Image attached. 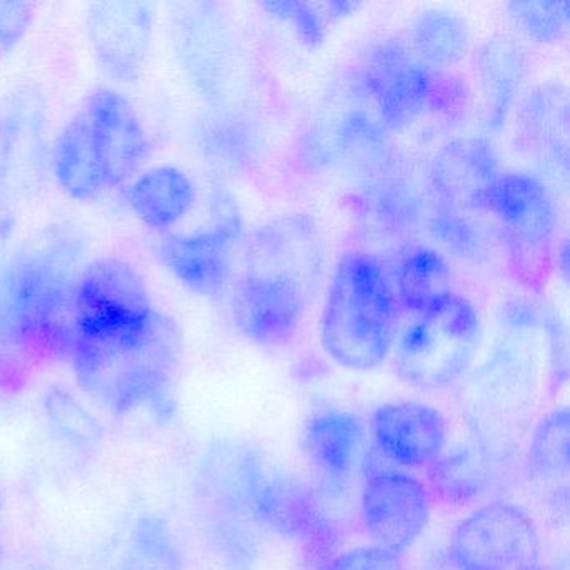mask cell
Instances as JSON below:
<instances>
[{"instance_id": "obj_26", "label": "cell", "mask_w": 570, "mask_h": 570, "mask_svg": "<svg viewBox=\"0 0 570 570\" xmlns=\"http://www.w3.org/2000/svg\"><path fill=\"white\" fill-rule=\"evenodd\" d=\"M132 549L146 566L156 570H183L181 552L165 520L156 515L141 517L132 530Z\"/></svg>"}, {"instance_id": "obj_6", "label": "cell", "mask_w": 570, "mask_h": 570, "mask_svg": "<svg viewBox=\"0 0 570 570\" xmlns=\"http://www.w3.org/2000/svg\"><path fill=\"white\" fill-rule=\"evenodd\" d=\"M482 335V320L473 303L459 293H446L409 313L396 333V375L413 389H445L472 365Z\"/></svg>"}, {"instance_id": "obj_18", "label": "cell", "mask_w": 570, "mask_h": 570, "mask_svg": "<svg viewBox=\"0 0 570 570\" xmlns=\"http://www.w3.org/2000/svg\"><path fill=\"white\" fill-rule=\"evenodd\" d=\"M128 202L146 226L165 232L188 215L196 202V188L181 169L158 166L132 183Z\"/></svg>"}, {"instance_id": "obj_29", "label": "cell", "mask_w": 570, "mask_h": 570, "mask_svg": "<svg viewBox=\"0 0 570 570\" xmlns=\"http://www.w3.org/2000/svg\"><path fill=\"white\" fill-rule=\"evenodd\" d=\"M325 570H405L402 557L385 547L358 546L330 557Z\"/></svg>"}, {"instance_id": "obj_24", "label": "cell", "mask_w": 570, "mask_h": 570, "mask_svg": "<svg viewBox=\"0 0 570 570\" xmlns=\"http://www.w3.org/2000/svg\"><path fill=\"white\" fill-rule=\"evenodd\" d=\"M479 69L492 118L502 119L519 91L523 72L522 52L512 42H492L483 49Z\"/></svg>"}, {"instance_id": "obj_5", "label": "cell", "mask_w": 570, "mask_h": 570, "mask_svg": "<svg viewBox=\"0 0 570 570\" xmlns=\"http://www.w3.org/2000/svg\"><path fill=\"white\" fill-rule=\"evenodd\" d=\"M75 279L56 255H31L0 269V346L71 355Z\"/></svg>"}, {"instance_id": "obj_21", "label": "cell", "mask_w": 570, "mask_h": 570, "mask_svg": "<svg viewBox=\"0 0 570 570\" xmlns=\"http://www.w3.org/2000/svg\"><path fill=\"white\" fill-rule=\"evenodd\" d=\"M399 295L406 312L412 313L452 289V275L445 258L435 249L413 248L396 273Z\"/></svg>"}, {"instance_id": "obj_8", "label": "cell", "mask_w": 570, "mask_h": 570, "mask_svg": "<svg viewBox=\"0 0 570 570\" xmlns=\"http://www.w3.org/2000/svg\"><path fill=\"white\" fill-rule=\"evenodd\" d=\"M449 557L455 570H543L535 522L503 500L483 503L456 523Z\"/></svg>"}, {"instance_id": "obj_17", "label": "cell", "mask_w": 570, "mask_h": 570, "mask_svg": "<svg viewBox=\"0 0 570 570\" xmlns=\"http://www.w3.org/2000/svg\"><path fill=\"white\" fill-rule=\"evenodd\" d=\"M495 159L482 142L449 146L433 168L435 189L450 205L483 209L487 189L497 178Z\"/></svg>"}, {"instance_id": "obj_30", "label": "cell", "mask_w": 570, "mask_h": 570, "mask_svg": "<svg viewBox=\"0 0 570 570\" xmlns=\"http://www.w3.org/2000/svg\"><path fill=\"white\" fill-rule=\"evenodd\" d=\"M35 19V6L29 2L0 0V58L14 51L28 35Z\"/></svg>"}, {"instance_id": "obj_27", "label": "cell", "mask_w": 570, "mask_h": 570, "mask_svg": "<svg viewBox=\"0 0 570 570\" xmlns=\"http://www.w3.org/2000/svg\"><path fill=\"white\" fill-rule=\"evenodd\" d=\"M569 2H527L510 6V16L527 38L559 42L569 26Z\"/></svg>"}, {"instance_id": "obj_2", "label": "cell", "mask_w": 570, "mask_h": 570, "mask_svg": "<svg viewBox=\"0 0 570 570\" xmlns=\"http://www.w3.org/2000/svg\"><path fill=\"white\" fill-rule=\"evenodd\" d=\"M181 353V330L158 312L136 335L76 340L69 358L79 386L111 412L128 415L148 409L163 422L176 413L173 376Z\"/></svg>"}, {"instance_id": "obj_20", "label": "cell", "mask_w": 570, "mask_h": 570, "mask_svg": "<svg viewBox=\"0 0 570 570\" xmlns=\"http://www.w3.org/2000/svg\"><path fill=\"white\" fill-rule=\"evenodd\" d=\"M492 479L489 456L475 445L459 446L442 453L429 465V482L433 493L450 505H462L479 499Z\"/></svg>"}, {"instance_id": "obj_10", "label": "cell", "mask_w": 570, "mask_h": 570, "mask_svg": "<svg viewBox=\"0 0 570 570\" xmlns=\"http://www.w3.org/2000/svg\"><path fill=\"white\" fill-rule=\"evenodd\" d=\"M155 14L146 2L109 0L89 8L88 32L92 51L109 78L135 82L151 48Z\"/></svg>"}, {"instance_id": "obj_1", "label": "cell", "mask_w": 570, "mask_h": 570, "mask_svg": "<svg viewBox=\"0 0 570 570\" xmlns=\"http://www.w3.org/2000/svg\"><path fill=\"white\" fill-rule=\"evenodd\" d=\"M320 269L318 243L303 219L263 226L233 278L232 318L249 342L283 346L302 325Z\"/></svg>"}, {"instance_id": "obj_15", "label": "cell", "mask_w": 570, "mask_h": 570, "mask_svg": "<svg viewBox=\"0 0 570 570\" xmlns=\"http://www.w3.org/2000/svg\"><path fill=\"white\" fill-rule=\"evenodd\" d=\"M370 89L383 125L399 129L425 111L433 98V78L429 68L402 51L383 52L370 72Z\"/></svg>"}, {"instance_id": "obj_28", "label": "cell", "mask_w": 570, "mask_h": 570, "mask_svg": "<svg viewBox=\"0 0 570 570\" xmlns=\"http://www.w3.org/2000/svg\"><path fill=\"white\" fill-rule=\"evenodd\" d=\"M435 238L446 246L449 252L466 258H479L483 255L485 239L482 236L480 226L473 225L469 219L455 213H439L433 216L432 226Z\"/></svg>"}, {"instance_id": "obj_31", "label": "cell", "mask_w": 570, "mask_h": 570, "mask_svg": "<svg viewBox=\"0 0 570 570\" xmlns=\"http://www.w3.org/2000/svg\"><path fill=\"white\" fill-rule=\"evenodd\" d=\"M265 8L275 12L278 18L292 21L299 38L308 45H320L325 38L322 16L312 6L302 4V2H282V4H268Z\"/></svg>"}, {"instance_id": "obj_16", "label": "cell", "mask_w": 570, "mask_h": 570, "mask_svg": "<svg viewBox=\"0 0 570 570\" xmlns=\"http://www.w3.org/2000/svg\"><path fill=\"white\" fill-rule=\"evenodd\" d=\"M365 439L360 416L346 410L328 409L315 413L303 430L306 455L322 475L346 479L358 462Z\"/></svg>"}, {"instance_id": "obj_7", "label": "cell", "mask_w": 570, "mask_h": 570, "mask_svg": "<svg viewBox=\"0 0 570 570\" xmlns=\"http://www.w3.org/2000/svg\"><path fill=\"white\" fill-rule=\"evenodd\" d=\"M75 306L76 340L126 338L142 332L158 313L145 278L116 256L82 269L75 279Z\"/></svg>"}, {"instance_id": "obj_12", "label": "cell", "mask_w": 570, "mask_h": 570, "mask_svg": "<svg viewBox=\"0 0 570 570\" xmlns=\"http://www.w3.org/2000/svg\"><path fill=\"white\" fill-rule=\"evenodd\" d=\"M517 255H543L556 228V212L546 186L525 173L497 175L483 198Z\"/></svg>"}, {"instance_id": "obj_33", "label": "cell", "mask_w": 570, "mask_h": 570, "mask_svg": "<svg viewBox=\"0 0 570 570\" xmlns=\"http://www.w3.org/2000/svg\"><path fill=\"white\" fill-rule=\"evenodd\" d=\"M557 258L562 259V262L557 263V266H559V268L562 269L563 279H566L567 278V243H563L562 248L559 249V255H557Z\"/></svg>"}, {"instance_id": "obj_23", "label": "cell", "mask_w": 570, "mask_h": 570, "mask_svg": "<svg viewBox=\"0 0 570 570\" xmlns=\"http://www.w3.org/2000/svg\"><path fill=\"white\" fill-rule=\"evenodd\" d=\"M570 412L559 406L547 413L535 426L529 446L532 475L542 482L567 479L570 463Z\"/></svg>"}, {"instance_id": "obj_32", "label": "cell", "mask_w": 570, "mask_h": 570, "mask_svg": "<svg viewBox=\"0 0 570 570\" xmlns=\"http://www.w3.org/2000/svg\"><path fill=\"white\" fill-rule=\"evenodd\" d=\"M2 348V346H0ZM16 382V370L12 368L9 360L6 358L4 353L0 350V390L8 389Z\"/></svg>"}, {"instance_id": "obj_4", "label": "cell", "mask_w": 570, "mask_h": 570, "mask_svg": "<svg viewBox=\"0 0 570 570\" xmlns=\"http://www.w3.org/2000/svg\"><path fill=\"white\" fill-rule=\"evenodd\" d=\"M206 470L235 497L253 523L299 543L315 559H328L336 529L293 476L248 446L225 445Z\"/></svg>"}, {"instance_id": "obj_19", "label": "cell", "mask_w": 570, "mask_h": 570, "mask_svg": "<svg viewBox=\"0 0 570 570\" xmlns=\"http://www.w3.org/2000/svg\"><path fill=\"white\" fill-rule=\"evenodd\" d=\"M55 173L62 191L78 202H89L106 188L98 149L85 111L68 122L56 142Z\"/></svg>"}, {"instance_id": "obj_14", "label": "cell", "mask_w": 570, "mask_h": 570, "mask_svg": "<svg viewBox=\"0 0 570 570\" xmlns=\"http://www.w3.org/2000/svg\"><path fill=\"white\" fill-rule=\"evenodd\" d=\"M106 188L128 181L148 155V136L135 106L108 88L92 92L85 109Z\"/></svg>"}, {"instance_id": "obj_22", "label": "cell", "mask_w": 570, "mask_h": 570, "mask_svg": "<svg viewBox=\"0 0 570 570\" xmlns=\"http://www.w3.org/2000/svg\"><path fill=\"white\" fill-rule=\"evenodd\" d=\"M412 45L425 68H449L465 56V24L449 12H426L412 29Z\"/></svg>"}, {"instance_id": "obj_13", "label": "cell", "mask_w": 570, "mask_h": 570, "mask_svg": "<svg viewBox=\"0 0 570 570\" xmlns=\"http://www.w3.org/2000/svg\"><path fill=\"white\" fill-rule=\"evenodd\" d=\"M373 440L399 466L432 465L449 443V423L436 406L403 400L383 403L370 420Z\"/></svg>"}, {"instance_id": "obj_34", "label": "cell", "mask_w": 570, "mask_h": 570, "mask_svg": "<svg viewBox=\"0 0 570 570\" xmlns=\"http://www.w3.org/2000/svg\"><path fill=\"white\" fill-rule=\"evenodd\" d=\"M0 513H2V500H0Z\"/></svg>"}, {"instance_id": "obj_9", "label": "cell", "mask_w": 570, "mask_h": 570, "mask_svg": "<svg viewBox=\"0 0 570 570\" xmlns=\"http://www.w3.org/2000/svg\"><path fill=\"white\" fill-rule=\"evenodd\" d=\"M432 497L422 480L399 469H383L366 479L362 523L376 546L402 553L426 529Z\"/></svg>"}, {"instance_id": "obj_3", "label": "cell", "mask_w": 570, "mask_h": 570, "mask_svg": "<svg viewBox=\"0 0 570 570\" xmlns=\"http://www.w3.org/2000/svg\"><path fill=\"white\" fill-rule=\"evenodd\" d=\"M396 298L382 263L363 252L340 258L326 293L322 345L343 368L370 372L382 365L395 345Z\"/></svg>"}, {"instance_id": "obj_11", "label": "cell", "mask_w": 570, "mask_h": 570, "mask_svg": "<svg viewBox=\"0 0 570 570\" xmlns=\"http://www.w3.org/2000/svg\"><path fill=\"white\" fill-rule=\"evenodd\" d=\"M239 223L223 209L212 229L193 235H168L159 243L158 255L168 272L195 295H222L233 279V246Z\"/></svg>"}, {"instance_id": "obj_25", "label": "cell", "mask_w": 570, "mask_h": 570, "mask_svg": "<svg viewBox=\"0 0 570 570\" xmlns=\"http://www.w3.org/2000/svg\"><path fill=\"white\" fill-rule=\"evenodd\" d=\"M45 412L56 433L79 446L98 445L102 439L99 420L66 390H49L45 396Z\"/></svg>"}]
</instances>
